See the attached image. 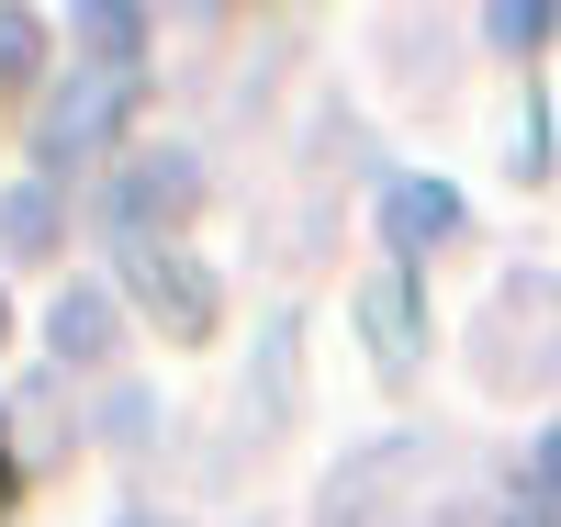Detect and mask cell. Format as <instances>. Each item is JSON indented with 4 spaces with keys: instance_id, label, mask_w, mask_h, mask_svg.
Returning a JSON list of instances; mask_svg holds the SVG:
<instances>
[{
    "instance_id": "obj_1",
    "label": "cell",
    "mask_w": 561,
    "mask_h": 527,
    "mask_svg": "<svg viewBox=\"0 0 561 527\" xmlns=\"http://www.w3.org/2000/svg\"><path fill=\"white\" fill-rule=\"evenodd\" d=\"M124 113H135V79L90 57V68L57 90V102H45V135H34V147H45V169H79V158H102L113 135H124Z\"/></svg>"
},
{
    "instance_id": "obj_2",
    "label": "cell",
    "mask_w": 561,
    "mask_h": 527,
    "mask_svg": "<svg viewBox=\"0 0 561 527\" xmlns=\"http://www.w3.org/2000/svg\"><path fill=\"white\" fill-rule=\"evenodd\" d=\"M113 270H124V303L147 314V325H169V337H203V325H214V270L169 259L158 236H124V248H113Z\"/></svg>"
},
{
    "instance_id": "obj_3",
    "label": "cell",
    "mask_w": 561,
    "mask_h": 527,
    "mask_svg": "<svg viewBox=\"0 0 561 527\" xmlns=\"http://www.w3.org/2000/svg\"><path fill=\"white\" fill-rule=\"evenodd\" d=\"M203 203V169L180 158V147H135L124 169H113V191H102V225L113 236H158V225H180Z\"/></svg>"
},
{
    "instance_id": "obj_4",
    "label": "cell",
    "mask_w": 561,
    "mask_h": 527,
    "mask_svg": "<svg viewBox=\"0 0 561 527\" xmlns=\"http://www.w3.org/2000/svg\"><path fill=\"white\" fill-rule=\"evenodd\" d=\"M449 225H460V191H449V180H382V236H393V259L438 248Z\"/></svg>"
},
{
    "instance_id": "obj_5",
    "label": "cell",
    "mask_w": 561,
    "mask_h": 527,
    "mask_svg": "<svg viewBox=\"0 0 561 527\" xmlns=\"http://www.w3.org/2000/svg\"><path fill=\"white\" fill-rule=\"evenodd\" d=\"M359 325H370V359L382 370H415V293H404V270H382L359 293Z\"/></svg>"
},
{
    "instance_id": "obj_6",
    "label": "cell",
    "mask_w": 561,
    "mask_h": 527,
    "mask_svg": "<svg viewBox=\"0 0 561 527\" xmlns=\"http://www.w3.org/2000/svg\"><path fill=\"white\" fill-rule=\"evenodd\" d=\"M45 348H57V359H102V348H113V293H102V280L57 293V314H45Z\"/></svg>"
},
{
    "instance_id": "obj_7",
    "label": "cell",
    "mask_w": 561,
    "mask_h": 527,
    "mask_svg": "<svg viewBox=\"0 0 561 527\" xmlns=\"http://www.w3.org/2000/svg\"><path fill=\"white\" fill-rule=\"evenodd\" d=\"M0 248H23V259H45V248H57V180L0 191Z\"/></svg>"
},
{
    "instance_id": "obj_8",
    "label": "cell",
    "mask_w": 561,
    "mask_h": 527,
    "mask_svg": "<svg viewBox=\"0 0 561 527\" xmlns=\"http://www.w3.org/2000/svg\"><path fill=\"white\" fill-rule=\"evenodd\" d=\"M79 34L102 45V68H124V79H135V45H147V12H124V0H90V12H79Z\"/></svg>"
},
{
    "instance_id": "obj_9",
    "label": "cell",
    "mask_w": 561,
    "mask_h": 527,
    "mask_svg": "<svg viewBox=\"0 0 561 527\" xmlns=\"http://www.w3.org/2000/svg\"><path fill=\"white\" fill-rule=\"evenodd\" d=\"M483 34H494V45H550L561 23L539 12V0H505V12H483Z\"/></svg>"
},
{
    "instance_id": "obj_10",
    "label": "cell",
    "mask_w": 561,
    "mask_h": 527,
    "mask_svg": "<svg viewBox=\"0 0 561 527\" xmlns=\"http://www.w3.org/2000/svg\"><path fill=\"white\" fill-rule=\"evenodd\" d=\"M147 415H158L147 393H113V404H102V426H113V438H124V449H147Z\"/></svg>"
},
{
    "instance_id": "obj_11",
    "label": "cell",
    "mask_w": 561,
    "mask_h": 527,
    "mask_svg": "<svg viewBox=\"0 0 561 527\" xmlns=\"http://www.w3.org/2000/svg\"><path fill=\"white\" fill-rule=\"evenodd\" d=\"M34 57V12H0V68H23Z\"/></svg>"
},
{
    "instance_id": "obj_12",
    "label": "cell",
    "mask_w": 561,
    "mask_h": 527,
    "mask_svg": "<svg viewBox=\"0 0 561 527\" xmlns=\"http://www.w3.org/2000/svg\"><path fill=\"white\" fill-rule=\"evenodd\" d=\"M539 483L561 494V426H550V438H539Z\"/></svg>"
},
{
    "instance_id": "obj_13",
    "label": "cell",
    "mask_w": 561,
    "mask_h": 527,
    "mask_svg": "<svg viewBox=\"0 0 561 527\" xmlns=\"http://www.w3.org/2000/svg\"><path fill=\"white\" fill-rule=\"evenodd\" d=\"M0 494H12V460H0Z\"/></svg>"
},
{
    "instance_id": "obj_14",
    "label": "cell",
    "mask_w": 561,
    "mask_h": 527,
    "mask_svg": "<svg viewBox=\"0 0 561 527\" xmlns=\"http://www.w3.org/2000/svg\"><path fill=\"white\" fill-rule=\"evenodd\" d=\"M0 337H12V303H0Z\"/></svg>"
},
{
    "instance_id": "obj_15",
    "label": "cell",
    "mask_w": 561,
    "mask_h": 527,
    "mask_svg": "<svg viewBox=\"0 0 561 527\" xmlns=\"http://www.w3.org/2000/svg\"><path fill=\"white\" fill-rule=\"evenodd\" d=\"M124 527H158V516H124Z\"/></svg>"
}]
</instances>
